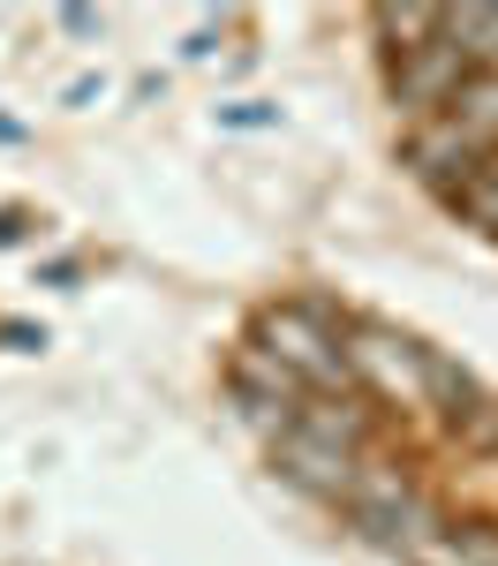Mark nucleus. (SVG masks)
Segmentation results:
<instances>
[{"label": "nucleus", "mask_w": 498, "mask_h": 566, "mask_svg": "<svg viewBox=\"0 0 498 566\" xmlns=\"http://www.w3.org/2000/svg\"><path fill=\"white\" fill-rule=\"evenodd\" d=\"M362 438H370V408L362 400H340V392H310L303 416L272 438V469L310 491V499H348L362 476Z\"/></svg>", "instance_id": "obj_1"}, {"label": "nucleus", "mask_w": 498, "mask_h": 566, "mask_svg": "<svg viewBox=\"0 0 498 566\" xmlns=\"http://www.w3.org/2000/svg\"><path fill=\"white\" fill-rule=\"evenodd\" d=\"M250 340H257L287 378H303V392H348L356 386L348 340H340V325H332L317 303H272Z\"/></svg>", "instance_id": "obj_2"}, {"label": "nucleus", "mask_w": 498, "mask_h": 566, "mask_svg": "<svg viewBox=\"0 0 498 566\" xmlns=\"http://www.w3.org/2000/svg\"><path fill=\"white\" fill-rule=\"evenodd\" d=\"M348 506V522L370 536V544H385V552H415L431 528H438V514H431V499L415 491V476L407 469H393V461H362V476H356V491L340 499Z\"/></svg>", "instance_id": "obj_3"}, {"label": "nucleus", "mask_w": 498, "mask_h": 566, "mask_svg": "<svg viewBox=\"0 0 498 566\" xmlns=\"http://www.w3.org/2000/svg\"><path fill=\"white\" fill-rule=\"evenodd\" d=\"M226 386H234V408L250 416V431H265V446L287 431V423L303 416V400H310V392H303V378H287V370L257 348V340H250V348H234Z\"/></svg>", "instance_id": "obj_4"}, {"label": "nucleus", "mask_w": 498, "mask_h": 566, "mask_svg": "<svg viewBox=\"0 0 498 566\" xmlns=\"http://www.w3.org/2000/svg\"><path fill=\"white\" fill-rule=\"evenodd\" d=\"M468 76H476V61L438 31L431 45H401V61H393V98H401L415 122H431V114L453 106V91L468 84Z\"/></svg>", "instance_id": "obj_5"}, {"label": "nucleus", "mask_w": 498, "mask_h": 566, "mask_svg": "<svg viewBox=\"0 0 498 566\" xmlns=\"http://www.w3.org/2000/svg\"><path fill=\"white\" fill-rule=\"evenodd\" d=\"M476 159H484V144H476L468 129H453L446 114H431V122L407 129V167H415L423 181H446V197L476 175Z\"/></svg>", "instance_id": "obj_6"}, {"label": "nucleus", "mask_w": 498, "mask_h": 566, "mask_svg": "<svg viewBox=\"0 0 498 566\" xmlns=\"http://www.w3.org/2000/svg\"><path fill=\"white\" fill-rule=\"evenodd\" d=\"M446 122H453V129H468L484 151H498V69H476L468 84L453 91Z\"/></svg>", "instance_id": "obj_7"}, {"label": "nucleus", "mask_w": 498, "mask_h": 566, "mask_svg": "<svg viewBox=\"0 0 498 566\" xmlns=\"http://www.w3.org/2000/svg\"><path fill=\"white\" fill-rule=\"evenodd\" d=\"M446 39L476 69H498V8H446Z\"/></svg>", "instance_id": "obj_8"}, {"label": "nucleus", "mask_w": 498, "mask_h": 566, "mask_svg": "<svg viewBox=\"0 0 498 566\" xmlns=\"http://www.w3.org/2000/svg\"><path fill=\"white\" fill-rule=\"evenodd\" d=\"M453 205H460V219H468V227L498 234V151H484V159H476V175L453 189Z\"/></svg>", "instance_id": "obj_9"}, {"label": "nucleus", "mask_w": 498, "mask_h": 566, "mask_svg": "<svg viewBox=\"0 0 498 566\" xmlns=\"http://www.w3.org/2000/svg\"><path fill=\"white\" fill-rule=\"evenodd\" d=\"M378 31H385V39H407V45H431L446 31V8H385Z\"/></svg>", "instance_id": "obj_10"}, {"label": "nucleus", "mask_w": 498, "mask_h": 566, "mask_svg": "<svg viewBox=\"0 0 498 566\" xmlns=\"http://www.w3.org/2000/svg\"><path fill=\"white\" fill-rule=\"evenodd\" d=\"M453 438H460V446H476V453H498V400L476 392V400L453 416Z\"/></svg>", "instance_id": "obj_11"}]
</instances>
